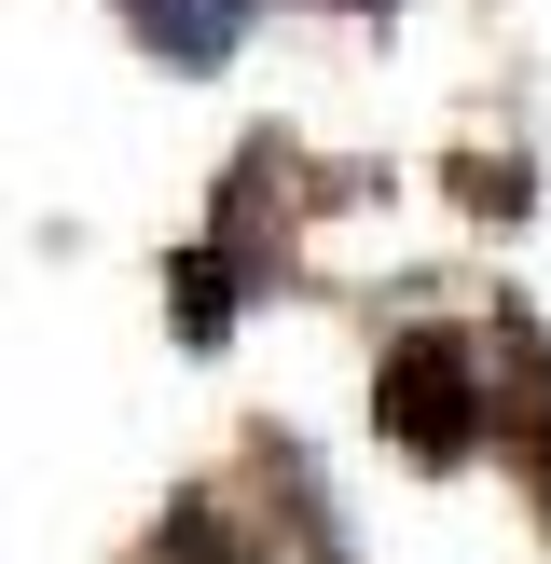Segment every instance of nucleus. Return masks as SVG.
<instances>
[{"label":"nucleus","instance_id":"obj_1","mask_svg":"<svg viewBox=\"0 0 551 564\" xmlns=\"http://www.w3.org/2000/svg\"><path fill=\"white\" fill-rule=\"evenodd\" d=\"M372 413H386V441H400L413 468H455V455L496 441V372H483L468 330H400L386 372H372Z\"/></svg>","mask_w":551,"mask_h":564},{"label":"nucleus","instance_id":"obj_2","mask_svg":"<svg viewBox=\"0 0 551 564\" xmlns=\"http://www.w3.org/2000/svg\"><path fill=\"white\" fill-rule=\"evenodd\" d=\"M125 28L165 69H235V42L262 28V0H125Z\"/></svg>","mask_w":551,"mask_h":564},{"label":"nucleus","instance_id":"obj_3","mask_svg":"<svg viewBox=\"0 0 551 564\" xmlns=\"http://www.w3.org/2000/svg\"><path fill=\"white\" fill-rule=\"evenodd\" d=\"M152 564H276V538H248L220 496H180V510L152 523Z\"/></svg>","mask_w":551,"mask_h":564}]
</instances>
